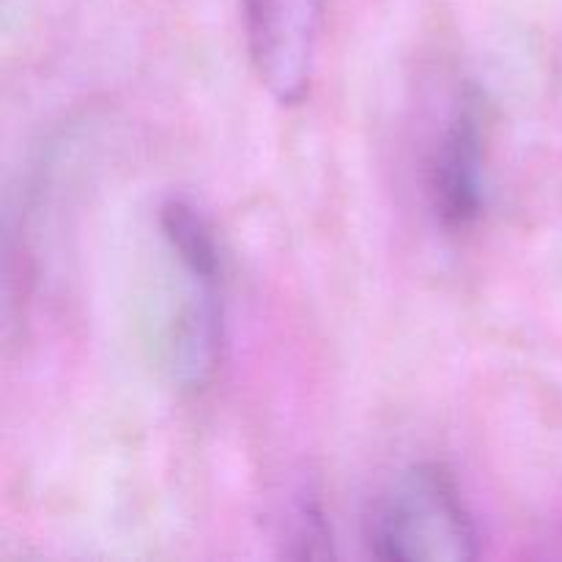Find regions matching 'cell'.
Masks as SVG:
<instances>
[{"instance_id": "cell-1", "label": "cell", "mask_w": 562, "mask_h": 562, "mask_svg": "<svg viewBox=\"0 0 562 562\" xmlns=\"http://www.w3.org/2000/svg\"><path fill=\"white\" fill-rule=\"evenodd\" d=\"M373 558L467 562L477 558V530L453 475L439 464H412L390 477L366 514Z\"/></svg>"}, {"instance_id": "cell-2", "label": "cell", "mask_w": 562, "mask_h": 562, "mask_svg": "<svg viewBox=\"0 0 562 562\" xmlns=\"http://www.w3.org/2000/svg\"><path fill=\"white\" fill-rule=\"evenodd\" d=\"M324 9L327 0H239L250 64L280 104L311 93Z\"/></svg>"}, {"instance_id": "cell-3", "label": "cell", "mask_w": 562, "mask_h": 562, "mask_svg": "<svg viewBox=\"0 0 562 562\" xmlns=\"http://www.w3.org/2000/svg\"><path fill=\"white\" fill-rule=\"evenodd\" d=\"M426 195L448 234H461L481 220L486 206V126L472 91L461 93L428 151Z\"/></svg>"}, {"instance_id": "cell-4", "label": "cell", "mask_w": 562, "mask_h": 562, "mask_svg": "<svg viewBox=\"0 0 562 562\" xmlns=\"http://www.w3.org/2000/svg\"><path fill=\"white\" fill-rule=\"evenodd\" d=\"M176 267L181 291L162 329V362L176 387L201 390L212 382L223 355V274L195 272L181 263Z\"/></svg>"}, {"instance_id": "cell-5", "label": "cell", "mask_w": 562, "mask_h": 562, "mask_svg": "<svg viewBox=\"0 0 562 562\" xmlns=\"http://www.w3.org/2000/svg\"><path fill=\"white\" fill-rule=\"evenodd\" d=\"M159 231H162L165 247L176 263L195 269V272L223 274L217 236H214L209 220L190 201L170 198L159 209Z\"/></svg>"}, {"instance_id": "cell-6", "label": "cell", "mask_w": 562, "mask_h": 562, "mask_svg": "<svg viewBox=\"0 0 562 562\" xmlns=\"http://www.w3.org/2000/svg\"><path fill=\"white\" fill-rule=\"evenodd\" d=\"M554 93H558V102L562 108V33H560L558 53H554Z\"/></svg>"}]
</instances>
